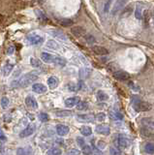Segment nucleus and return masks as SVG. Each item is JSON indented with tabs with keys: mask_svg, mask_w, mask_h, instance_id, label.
Returning <instances> with one entry per match:
<instances>
[{
	"mask_svg": "<svg viewBox=\"0 0 154 155\" xmlns=\"http://www.w3.org/2000/svg\"><path fill=\"white\" fill-rule=\"evenodd\" d=\"M105 117H106V115H105V113H103V112H100V113H98V115H96V118L99 121H103L105 119Z\"/></svg>",
	"mask_w": 154,
	"mask_h": 155,
	"instance_id": "nucleus-42",
	"label": "nucleus"
},
{
	"mask_svg": "<svg viewBox=\"0 0 154 155\" xmlns=\"http://www.w3.org/2000/svg\"><path fill=\"white\" fill-rule=\"evenodd\" d=\"M143 9L138 5L136 7V10H135V17H136L137 20H143Z\"/></svg>",
	"mask_w": 154,
	"mask_h": 155,
	"instance_id": "nucleus-21",
	"label": "nucleus"
},
{
	"mask_svg": "<svg viewBox=\"0 0 154 155\" xmlns=\"http://www.w3.org/2000/svg\"><path fill=\"white\" fill-rule=\"evenodd\" d=\"M77 118L81 122H93L94 119L96 118V116L94 115H91V113H85V115H78Z\"/></svg>",
	"mask_w": 154,
	"mask_h": 155,
	"instance_id": "nucleus-11",
	"label": "nucleus"
},
{
	"mask_svg": "<svg viewBox=\"0 0 154 155\" xmlns=\"http://www.w3.org/2000/svg\"><path fill=\"white\" fill-rule=\"evenodd\" d=\"M111 1H113V0H107V2L105 3V5H104V12L105 13H108L109 12L110 7L111 5Z\"/></svg>",
	"mask_w": 154,
	"mask_h": 155,
	"instance_id": "nucleus-36",
	"label": "nucleus"
},
{
	"mask_svg": "<svg viewBox=\"0 0 154 155\" xmlns=\"http://www.w3.org/2000/svg\"><path fill=\"white\" fill-rule=\"evenodd\" d=\"M77 143H78V144L80 145V147L82 148L83 147H85V140H83L82 138H81V137H78L77 138Z\"/></svg>",
	"mask_w": 154,
	"mask_h": 155,
	"instance_id": "nucleus-39",
	"label": "nucleus"
},
{
	"mask_svg": "<svg viewBox=\"0 0 154 155\" xmlns=\"http://www.w3.org/2000/svg\"><path fill=\"white\" fill-rule=\"evenodd\" d=\"M80 102H81V98L79 96L70 97V98L65 100V106L68 107V108H73L74 106H77Z\"/></svg>",
	"mask_w": 154,
	"mask_h": 155,
	"instance_id": "nucleus-8",
	"label": "nucleus"
},
{
	"mask_svg": "<svg viewBox=\"0 0 154 155\" xmlns=\"http://www.w3.org/2000/svg\"><path fill=\"white\" fill-rule=\"evenodd\" d=\"M35 12H36V14H37V16H39V17H41V19H46V16H45L44 14L42 13L40 10H36Z\"/></svg>",
	"mask_w": 154,
	"mask_h": 155,
	"instance_id": "nucleus-45",
	"label": "nucleus"
},
{
	"mask_svg": "<svg viewBox=\"0 0 154 155\" xmlns=\"http://www.w3.org/2000/svg\"><path fill=\"white\" fill-rule=\"evenodd\" d=\"M13 68H14V65L11 64V63H8V64H6L5 66L3 67V70H2V72H3V76H4V77H7V76L10 75V73L12 72Z\"/></svg>",
	"mask_w": 154,
	"mask_h": 155,
	"instance_id": "nucleus-20",
	"label": "nucleus"
},
{
	"mask_svg": "<svg viewBox=\"0 0 154 155\" xmlns=\"http://www.w3.org/2000/svg\"><path fill=\"white\" fill-rule=\"evenodd\" d=\"M14 49H14V47H10V48H9L8 51H7V53H8V54H11V53L14 52Z\"/></svg>",
	"mask_w": 154,
	"mask_h": 155,
	"instance_id": "nucleus-48",
	"label": "nucleus"
},
{
	"mask_svg": "<svg viewBox=\"0 0 154 155\" xmlns=\"http://www.w3.org/2000/svg\"><path fill=\"white\" fill-rule=\"evenodd\" d=\"M67 155H80V151L78 149H71Z\"/></svg>",
	"mask_w": 154,
	"mask_h": 155,
	"instance_id": "nucleus-43",
	"label": "nucleus"
},
{
	"mask_svg": "<svg viewBox=\"0 0 154 155\" xmlns=\"http://www.w3.org/2000/svg\"><path fill=\"white\" fill-rule=\"evenodd\" d=\"M30 64L33 66V67H36V68L42 66V63L40 62V60H38V59H36L34 57H31L30 58Z\"/></svg>",
	"mask_w": 154,
	"mask_h": 155,
	"instance_id": "nucleus-30",
	"label": "nucleus"
},
{
	"mask_svg": "<svg viewBox=\"0 0 154 155\" xmlns=\"http://www.w3.org/2000/svg\"><path fill=\"white\" fill-rule=\"evenodd\" d=\"M56 133L59 136H65L69 133V127L63 124H58L56 126Z\"/></svg>",
	"mask_w": 154,
	"mask_h": 155,
	"instance_id": "nucleus-16",
	"label": "nucleus"
},
{
	"mask_svg": "<svg viewBox=\"0 0 154 155\" xmlns=\"http://www.w3.org/2000/svg\"><path fill=\"white\" fill-rule=\"evenodd\" d=\"M62 151L58 147H51L47 151L46 155H61Z\"/></svg>",
	"mask_w": 154,
	"mask_h": 155,
	"instance_id": "nucleus-23",
	"label": "nucleus"
},
{
	"mask_svg": "<svg viewBox=\"0 0 154 155\" xmlns=\"http://www.w3.org/2000/svg\"><path fill=\"white\" fill-rule=\"evenodd\" d=\"M50 34L54 36L55 38H57V39H60V40H63V41H66L67 40V37L65 36L64 33H62L61 31H59V30H56V29H53V30H51L50 31Z\"/></svg>",
	"mask_w": 154,
	"mask_h": 155,
	"instance_id": "nucleus-19",
	"label": "nucleus"
},
{
	"mask_svg": "<svg viewBox=\"0 0 154 155\" xmlns=\"http://www.w3.org/2000/svg\"><path fill=\"white\" fill-rule=\"evenodd\" d=\"M117 145L122 148H127L130 145V141L124 136H119L117 138Z\"/></svg>",
	"mask_w": 154,
	"mask_h": 155,
	"instance_id": "nucleus-14",
	"label": "nucleus"
},
{
	"mask_svg": "<svg viewBox=\"0 0 154 155\" xmlns=\"http://www.w3.org/2000/svg\"><path fill=\"white\" fill-rule=\"evenodd\" d=\"M143 20L144 21V24H147L148 21H149V14L147 11H144L143 12Z\"/></svg>",
	"mask_w": 154,
	"mask_h": 155,
	"instance_id": "nucleus-38",
	"label": "nucleus"
},
{
	"mask_svg": "<svg viewBox=\"0 0 154 155\" xmlns=\"http://www.w3.org/2000/svg\"><path fill=\"white\" fill-rule=\"evenodd\" d=\"M97 98L99 101H107L109 96H108V94H106L104 92V91L100 90V91H98V93H97Z\"/></svg>",
	"mask_w": 154,
	"mask_h": 155,
	"instance_id": "nucleus-27",
	"label": "nucleus"
},
{
	"mask_svg": "<svg viewBox=\"0 0 154 155\" xmlns=\"http://www.w3.org/2000/svg\"><path fill=\"white\" fill-rule=\"evenodd\" d=\"M60 24H61L62 26L67 27V26H70V25L73 24V21L68 20V19H64L62 21H60Z\"/></svg>",
	"mask_w": 154,
	"mask_h": 155,
	"instance_id": "nucleus-33",
	"label": "nucleus"
},
{
	"mask_svg": "<svg viewBox=\"0 0 154 155\" xmlns=\"http://www.w3.org/2000/svg\"><path fill=\"white\" fill-rule=\"evenodd\" d=\"M1 106L3 109H7L9 106V99L7 97H2L1 99Z\"/></svg>",
	"mask_w": 154,
	"mask_h": 155,
	"instance_id": "nucleus-35",
	"label": "nucleus"
},
{
	"mask_svg": "<svg viewBox=\"0 0 154 155\" xmlns=\"http://www.w3.org/2000/svg\"><path fill=\"white\" fill-rule=\"evenodd\" d=\"M114 77L115 78L116 80H118V81H127L129 80V78H130V75L128 74L127 72H125V71H116L114 74Z\"/></svg>",
	"mask_w": 154,
	"mask_h": 155,
	"instance_id": "nucleus-10",
	"label": "nucleus"
},
{
	"mask_svg": "<svg viewBox=\"0 0 154 155\" xmlns=\"http://www.w3.org/2000/svg\"><path fill=\"white\" fill-rule=\"evenodd\" d=\"M142 125L146 128L147 131H150L154 129V119L150 117H143L141 120Z\"/></svg>",
	"mask_w": 154,
	"mask_h": 155,
	"instance_id": "nucleus-5",
	"label": "nucleus"
},
{
	"mask_svg": "<svg viewBox=\"0 0 154 155\" xmlns=\"http://www.w3.org/2000/svg\"><path fill=\"white\" fill-rule=\"evenodd\" d=\"M127 1L128 0H115L114 5L113 9H111V14H113L114 16H115L116 14L119 13L123 9V7L126 5Z\"/></svg>",
	"mask_w": 154,
	"mask_h": 155,
	"instance_id": "nucleus-4",
	"label": "nucleus"
},
{
	"mask_svg": "<svg viewBox=\"0 0 154 155\" xmlns=\"http://www.w3.org/2000/svg\"><path fill=\"white\" fill-rule=\"evenodd\" d=\"M27 40V43L30 44V45H40L43 43V37L36 33H31L26 37Z\"/></svg>",
	"mask_w": 154,
	"mask_h": 155,
	"instance_id": "nucleus-3",
	"label": "nucleus"
},
{
	"mask_svg": "<svg viewBox=\"0 0 154 155\" xmlns=\"http://www.w3.org/2000/svg\"><path fill=\"white\" fill-rule=\"evenodd\" d=\"M32 90H33L34 92L38 93V94H42V93L47 92L48 88L46 87V85L42 84H34L33 85H32Z\"/></svg>",
	"mask_w": 154,
	"mask_h": 155,
	"instance_id": "nucleus-15",
	"label": "nucleus"
},
{
	"mask_svg": "<svg viewBox=\"0 0 154 155\" xmlns=\"http://www.w3.org/2000/svg\"><path fill=\"white\" fill-rule=\"evenodd\" d=\"M46 46H47V48L51 49H57L59 48V45L56 42H55V41H53V40L48 41L47 44H46Z\"/></svg>",
	"mask_w": 154,
	"mask_h": 155,
	"instance_id": "nucleus-25",
	"label": "nucleus"
},
{
	"mask_svg": "<svg viewBox=\"0 0 154 155\" xmlns=\"http://www.w3.org/2000/svg\"><path fill=\"white\" fill-rule=\"evenodd\" d=\"M53 64L60 66V67H63L66 65V60L62 57H59V56H55L54 57V60H53Z\"/></svg>",
	"mask_w": 154,
	"mask_h": 155,
	"instance_id": "nucleus-22",
	"label": "nucleus"
},
{
	"mask_svg": "<svg viewBox=\"0 0 154 155\" xmlns=\"http://www.w3.org/2000/svg\"><path fill=\"white\" fill-rule=\"evenodd\" d=\"M81 133H82V135L85 136V137L90 136L92 134V129L89 126H82L81 128Z\"/></svg>",
	"mask_w": 154,
	"mask_h": 155,
	"instance_id": "nucleus-24",
	"label": "nucleus"
},
{
	"mask_svg": "<svg viewBox=\"0 0 154 155\" xmlns=\"http://www.w3.org/2000/svg\"><path fill=\"white\" fill-rule=\"evenodd\" d=\"M111 155H121V151L119 149H117V147H111Z\"/></svg>",
	"mask_w": 154,
	"mask_h": 155,
	"instance_id": "nucleus-37",
	"label": "nucleus"
},
{
	"mask_svg": "<svg viewBox=\"0 0 154 155\" xmlns=\"http://www.w3.org/2000/svg\"><path fill=\"white\" fill-rule=\"evenodd\" d=\"M38 80V75L35 72H30L28 74H25L24 76H22L20 80L14 81L12 83L13 87H26L30 84L34 83L35 81Z\"/></svg>",
	"mask_w": 154,
	"mask_h": 155,
	"instance_id": "nucleus-1",
	"label": "nucleus"
},
{
	"mask_svg": "<svg viewBox=\"0 0 154 155\" xmlns=\"http://www.w3.org/2000/svg\"><path fill=\"white\" fill-rule=\"evenodd\" d=\"M67 86H68V89H69L70 91H76V90H77V86L75 85L74 84H69Z\"/></svg>",
	"mask_w": 154,
	"mask_h": 155,
	"instance_id": "nucleus-44",
	"label": "nucleus"
},
{
	"mask_svg": "<svg viewBox=\"0 0 154 155\" xmlns=\"http://www.w3.org/2000/svg\"><path fill=\"white\" fill-rule=\"evenodd\" d=\"M95 130H96V132H97L98 134L104 135V136H108L111 133L110 126L107 125V124H99V125H97Z\"/></svg>",
	"mask_w": 154,
	"mask_h": 155,
	"instance_id": "nucleus-6",
	"label": "nucleus"
},
{
	"mask_svg": "<svg viewBox=\"0 0 154 155\" xmlns=\"http://www.w3.org/2000/svg\"><path fill=\"white\" fill-rule=\"evenodd\" d=\"M72 115V112L70 111H56L55 112V115L58 117H66V116H70Z\"/></svg>",
	"mask_w": 154,
	"mask_h": 155,
	"instance_id": "nucleus-26",
	"label": "nucleus"
},
{
	"mask_svg": "<svg viewBox=\"0 0 154 155\" xmlns=\"http://www.w3.org/2000/svg\"><path fill=\"white\" fill-rule=\"evenodd\" d=\"M85 39L86 41V43H88V44H93V43H95V41H96L95 37L91 34H85Z\"/></svg>",
	"mask_w": 154,
	"mask_h": 155,
	"instance_id": "nucleus-29",
	"label": "nucleus"
},
{
	"mask_svg": "<svg viewBox=\"0 0 154 155\" xmlns=\"http://www.w3.org/2000/svg\"><path fill=\"white\" fill-rule=\"evenodd\" d=\"M54 57H55L54 55H53V54H50L49 52H42L41 54V59L45 63H53Z\"/></svg>",
	"mask_w": 154,
	"mask_h": 155,
	"instance_id": "nucleus-17",
	"label": "nucleus"
},
{
	"mask_svg": "<svg viewBox=\"0 0 154 155\" xmlns=\"http://www.w3.org/2000/svg\"><path fill=\"white\" fill-rule=\"evenodd\" d=\"M91 49L94 53L98 54V55H102V56L103 55H107V54L109 53L108 49H107L106 48H104V47H101V46H93Z\"/></svg>",
	"mask_w": 154,
	"mask_h": 155,
	"instance_id": "nucleus-12",
	"label": "nucleus"
},
{
	"mask_svg": "<svg viewBox=\"0 0 154 155\" xmlns=\"http://www.w3.org/2000/svg\"><path fill=\"white\" fill-rule=\"evenodd\" d=\"M144 151L147 154H154V144L151 143H147L144 147Z\"/></svg>",
	"mask_w": 154,
	"mask_h": 155,
	"instance_id": "nucleus-28",
	"label": "nucleus"
},
{
	"mask_svg": "<svg viewBox=\"0 0 154 155\" xmlns=\"http://www.w3.org/2000/svg\"><path fill=\"white\" fill-rule=\"evenodd\" d=\"M37 1H38V3H39V4H43V3H45V2H46V0H37Z\"/></svg>",
	"mask_w": 154,
	"mask_h": 155,
	"instance_id": "nucleus-49",
	"label": "nucleus"
},
{
	"mask_svg": "<svg viewBox=\"0 0 154 155\" xmlns=\"http://www.w3.org/2000/svg\"><path fill=\"white\" fill-rule=\"evenodd\" d=\"M82 152L85 155H91L92 154V149L89 145H85L82 147Z\"/></svg>",
	"mask_w": 154,
	"mask_h": 155,
	"instance_id": "nucleus-34",
	"label": "nucleus"
},
{
	"mask_svg": "<svg viewBox=\"0 0 154 155\" xmlns=\"http://www.w3.org/2000/svg\"><path fill=\"white\" fill-rule=\"evenodd\" d=\"M134 109L137 112H147L151 109V105L147 102H143L141 100L137 99V97H134Z\"/></svg>",
	"mask_w": 154,
	"mask_h": 155,
	"instance_id": "nucleus-2",
	"label": "nucleus"
},
{
	"mask_svg": "<svg viewBox=\"0 0 154 155\" xmlns=\"http://www.w3.org/2000/svg\"><path fill=\"white\" fill-rule=\"evenodd\" d=\"M0 140H1V141H5L6 140V137L2 132V130H0Z\"/></svg>",
	"mask_w": 154,
	"mask_h": 155,
	"instance_id": "nucleus-47",
	"label": "nucleus"
},
{
	"mask_svg": "<svg viewBox=\"0 0 154 155\" xmlns=\"http://www.w3.org/2000/svg\"><path fill=\"white\" fill-rule=\"evenodd\" d=\"M87 108H88L87 103L83 102V101H81L80 103L77 105V109H78L79 111H85V110H86Z\"/></svg>",
	"mask_w": 154,
	"mask_h": 155,
	"instance_id": "nucleus-31",
	"label": "nucleus"
},
{
	"mask_svg": "<svg viewBox=\"0 0 154 155\" xmlns=\"http://www.w3.org/2000/svg\"><path fill=\"white\" fill-rule=\"evenodd\" d=\"M48 85L50 86V88L54 89L57 87L58 85V79L56 77H50L48 79Z\"/></svg>",
	"mask_w": 154,
	"mask_h": 155,
	"instance_id": "nucleus-18",
	"label": "nucleus"
},
{
	"mask_svg": "<svg viewBox=\"0 0 154 155\" xmlns=\"http://www.w3.org/2000/svg\"><path fill=\"white\" fill-rule=\"evenodd\" d=\"M25 104L27 107H29L30 109H33V110H36V109L38 108V103H37V101L33 96H27L25 98Z\"/></svg>",
	"mask_w": 154,
	"mask_h": 155,
	"instance_id": "nucleus-13",
	"label": "nucleus"
},
{
	"mask_svg": "<svg viewBox=\"0 0 154 155\" xmlns=\"http://www.w3.org/2000/svg\"><path fill=\"white\" fill-rule=\"evenodd\" d=\"M111 115H114V118H115V119H117V120H122L123 119V115H121L119 112H114Z\"/></svg>",
	"mask_w": 154,
	"mask_h": 155,
	"instance_id": "nucleus-41",
	"label": "nucleus"
},
{
	"mask_svg": "<svg viewBox=\"0 0 154 155\" xmlns=\"http://www.w3.org/2000/svg\"><path fill=\"white\" fill-rule=\"evenodd\" d=\"M49 118H50L49 115H48V113H46V112H41L39 115V119L42 122H47L49 120Z\"/></svg>",
	"mask_w": 154,
	"mask_h": 155,
	"instance_id": "nucleus-32",
	"label": "nucleus"
},
{
	"mask_svg": "<svg viewBox=\"0 0 154 155\" xmlns=\"http://www.w3.org/2000/svg\"><path fill=\"white\" fill-rule=\"evenodd\" d=\"M17 155H28V152L26 151L25 148L20 147V148H18V150H17Z\"/></svg>",
	"mask_w": 154,
	"mask_h": 155,
	"instance_id": "nucleus-40",
	"label": "nucleus"
},
{
	"mask_svg": "<svg viewBox=\"0 0 154 155\" xmlns=\"http://www.w3.org/2000/svg\"><path fill=\"white\" fill-rule=\"evenodd\" d=\"M0 155H3V154H0Z\"/></svg>",
	"mask_w": 154,
	"mask_h": 155,
	"instance_id": "nucleus-50",
	"label": "nucleus"
},
{
	"mask_svg": "<svg viewBox=\"0 0 154 155\" xmlns=\"http://www.w3.org/2000/svg\"><path fill=\"white\" fill-rule=\"evenodd\" d=\"M34 131H35V125L34 124H29L21 132L20 137H21V138H26V137H29L30 135L33 134Z\"/></svg>",
	"mask_w": 154,
	"mask_h": 155,
	"instance_id": "nucleus-7",
	"label": "nucleus"
},
{
	"mask_svg": "<svg viewBox=\"0 0 154 155\" xmlns=\"http://www.w3.org/2000/svg\"><path fill=\"white\" fill-rule=\"evenodd\" d=\"M105 147H106V143L105 142H102V141H99V142H98V147H99L100 149L104 148Z\"/></svg>",
	"mask_w": 154,
	"mask_h": 155,
	"instance_id": "nucleus-46",
	"label": "nucleus"
},
{
	"mask_svg": "<svg viewBox=\"0 0 154 155\" xmlns=\"http://www.w3.org/2000/svg\"><path fill=\"white\" fill-rule=\"evenodd\" d=\"M71 32L72 34L75 36V37H82V36L85 35V30L83 28L82 26H75V27H72L71 29Z\"/></svg>",
	"mask_w": 154,
	"mask_h": 155,
	"instance_id": "nucleus-9",
	"label": "nucleus"
}]
</instances>
